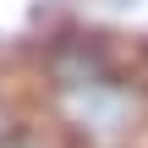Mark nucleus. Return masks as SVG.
Returning a JSON list of instances; mask_svg holds the SVG:
<instances>
[{"mask_svg":"<svg viewBox=\"0 0 148 148\" xmlns=\"http://www.w3.org/2000/svg\"><path fill=\"white\" fill-rule=\"evenodd\" d=\"M55 110L60 121L88 137V143H121L137 132V99L126 93V82H110V88H88V93H55Z\"/></svg>","mask_w":148,"mask_h":148,"instance_id":"f257e3e1","label":"nucleus"},{"mask_svg":"<svg viewBox=\"0 0 148 148\" xmlns=\"http://www.w3.org/2000/svg\"><path fill=\"white\" fill-rule=\"evenodd\" d=\"M44 71H49V82H55V93H88V88H110V82H121V71H115V55L104 49V38H82V33H71V38H55L49 44V55H44Z\"/></svg>","mask_w":148,"mask_h":148,"instance_id":"f03ea898","label":"nucleus"},{"mask_svg":"<svg viewBox=\"0 0 148 148\" xmlns=\"http://www.w3.org/2000/svg\"><path fill=\"white\" fill-rule=\"evenodd\" d=\"M22 143V126H16V110L0 99V148H16Z\"/></svg>","mask_w":148,"mask_h":148,"instance_id":"7ed1b4c3","label":"nucleus"},{"mask_svg":"<svg viewBox=\"0 0 148 148\" xmlns=\"http://www.w3.org/2000/svg\"><path fill=\"white\" fill-rule=\"evenodd\" d=\"M16 148H38V143H16Z\"/></svg>","mask_w":148,"mask_h":148,"instance_id":"20e7f679","label":"nucleus"}]
</instances>
